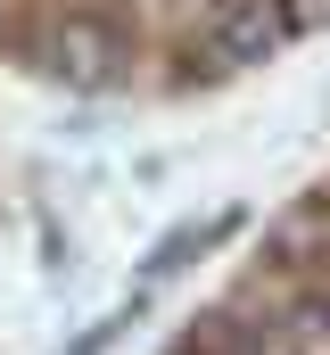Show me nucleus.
I'll return each instance as SVG.
<instances>
[{"label":"nucleus","mask_w":330,"mask_h":355,"mask_svg":"<svg viewBox=\"0 0 330 355\" xmlns=\"http://www.w3.org/2000/svg\"><path fill=\"white\" fill-rule=\"evenodd\" d=\"M281 42H289V25H281L272 0H232V8L207 25V58H215V67H256V58H272Z\"/></svg>","instance_id":"obj_2"},{"label":"nucleus","mask_w":330,"mask_h":355,"mask_svg":"<svg viewBox=\"0 0 330 355\" xmlns=\"http://www.w3.org/2000/svg\"><path fill=\"white\" fill-rule=\"evenodd\" d=\"M124 58H132V33L116 25V17H67L58 25V75L67 83H82V91H107L116 75H124Z\"/></svg>","instance_id":"obj_1"},{"label":"nucleus","mask_w":330,"mask_h":355,"mask_svg":"<svg viewBox=\"0 0 330 355\" xmlns=\"http://www.w3.org/2000/svg\"><path fill=\"white\" fill-rule=\"evenodd\" d=\"M132 322H141V297H132V306H116V314H107L99 331H82V339H75V355H99V347H116V339H124Z\"/></svg>","instance_id":"obj_3"},{"label":"nucleus","mask_w":330,"mask_h":355,"mask_svg":"<svg viewBox=\"0 0 330 355\" xmlns=\"http://www.w3.org/2000/svg\"><path fill=\"white\" fill-rule=\"evenodd\" d=\"M272 8H281L289 33H306V25H322V17H330V0H272Z\"/></svg>","instance_id":"obj_4"}]
</instances>
